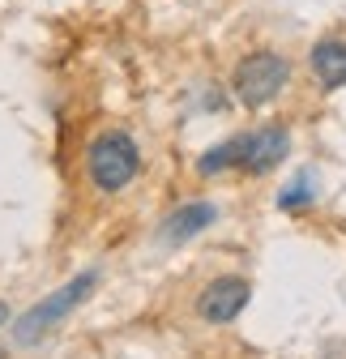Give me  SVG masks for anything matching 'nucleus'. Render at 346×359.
Segmentation results:
<instances>
[{
	"label": "nucleus",
	"mask_w": 346,
	"mask_h": 359,
	"mask_svg": "<svg viewBox=\"0 0 346 359\" xmlns=\"http://www.w3.org/2000/svg\"><path fill=\"white\" fill-rule=\"evenodd\" d=\"M286 77H291V65L278 52H252L235 69V99L244 107H265L282 95Z\"/></svg>",
	"instance_id": "nucleus-3"
},
{
	"label": "nucleus",
	"mask_w": 346,
	"mask_h": 359,
	"mask_svg": "<svg viewBox=\"0 0 346 359\" xmlns=\"http://www.w3.org/2000/svg\"><path fill=\"white\" fill-rule=\"evenodd\" d=\"M9 321V304H0V325H5Z\"/></svg>",
	"instance_id": "nucleus-10"
},
{
	"label": "nucleus",
	"mask_w": 346,
	"mask_h": 359,
	"mask_svg": "<svg viewBox=\"0 0 346 359\" xmlns=\"http://www.w3.org/2000/svg\"><path fill=\"white\" fill-rule=\"evenodd\" d=\"M214 218H219V210H214L209 201H193V205L176 210V214H171V218L162 222V240H167V244H184V240L201 236Z\"/></svg>",
	"instance_id": "nucleus-6"
},
{
	"label": "nucleus",
	"mask_w": 346,
	"mask_h": 359,
	"mask_svg": "<svg viewBox=\"0 0 346 359\" xmlns=\"http://www.w3.org/2000/svg\"><path fill=\"white\" fill-rule=\"evenodd\" d=\"M248 295H252V287L244 278H214L197 295V312H201V321H209V325H227V321H235L244 312Z\"/></svg>",
	"instance_id": "nucleus-4"
},
{
	"label": "nucleus",
	"mask_w": 346,
	"mask_h": 359,
	"mask_svg": "<svg viewBox=\"0 0 346 359\" xmlns=\"http://www.w3.org/2000/svg\"><path fill=\"white\" fill-rule=\"evenodd\" d=\"M286 150H291L286 128L270 124V128H261V133H248V137H244L240 167H244V171H252V175H265V171H274V167L286 158Z\"/></svg>",
	"instance_id": "nucleus-5"
},
{
	"label": "nucleus",
	"mask_w": 346,
	"mask_h": 359,
	"mask_svg": "<svg viewBox=\"0 0 346 359\" xmlns=\"http://www.w3.org/2000/svg\"><path fill=\"white\" fill-rule=\"evenodd\" d=\"M85 167H90V180L103 193H120V189L133 184V175L141 167L137 142L128 137V133H103V137H95L90 150H85Z\"/></svg>",
	"instance_id": "nucleus-1"
},
{
	"label": "nucleus",
	"mask_w": 346,
	"mask_h": 359,
	"mask_svg": "<svg viewBox=\"0 0 346 359\" xmlns=\"http://www.w3.org/2000/svg\"><path fill=\"white\" fill-rule=\"evenodd\" d=\"M312 73L321 77L325 90L346 86V43L342 39H321L312 48Z\"/></svg>",
	"instance_id": "nucleus-7"
},
{
	"label": "nucleus",
	"mask_w": 346,
	"mask_h": 359,
	"mask_svg": "<svg viewBox=\"0 0 346 359\" xmlns=\"http://www.w3.org/2000/svg\"><path fill=\"white\" fill-rule=\"evenodd\" d=\"M308 201H312V189H308V180H295V184H291V189L278 197V205H282V210H299V205H308Z\"/></svg>",
	"instance_id": "nucleus-9"
},
{
	"label": "nucleus",
	"mask_w": 346,
	"mask_h": 359,
	"mask_svg": "<svg viewBox=\"0 0 346 359\" xmlns=\"http://www.w3.org/2000/svg\"><path fill=\"white\" fill-rule=\"evenodd\" d=\"M95 283H99L95 269H90V274H81V278H73V283H64L56 295H48L43 304H34L30 312H22L18 325H13V338H18V342H26V346H30V342H39V338L48 334L52 325H60V321L69 317V312H73L85 295L95 291Z\"/></svg>",
	"instance_id": "nucleus-2"
},
{
	"label": "nucleus",
	"mask_w": 346,
	"mask_h": 359,
	"mask_svg": "<svg viewBox=\"0 0 346 359\" xmlns=\"http://www.w3.org/2000/svg\"><path fill=\"white\" fill-rule=\"evenodd\" d=\"M240 150H244V137L214 146V150L197 163V171H201V175H219V171H227V167H235V163H240Z\"/></svg>",
	"instance_id": "nucleus-8"
}]
</instances>
